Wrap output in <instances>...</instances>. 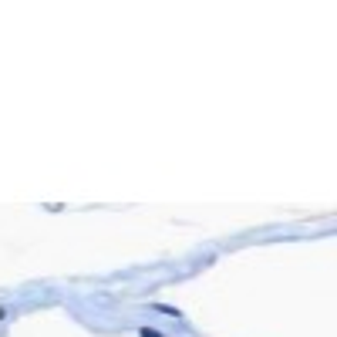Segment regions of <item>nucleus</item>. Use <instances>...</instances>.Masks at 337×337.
<instances>
[{"instance_id": "nucleus-1", "label": "nucleus", "mask_w": 337, "mask_h": 337, "mask_svg": "<svg viewBox=\"0 0 337 337\" xmlns=\"http://www.w3.org/2000/svg\"><path fill=\"white\" fill-rule=\"evenodd\" d=\"M142 337H158V334H155V330H142Z\"/></svg>"}]
</instances>
